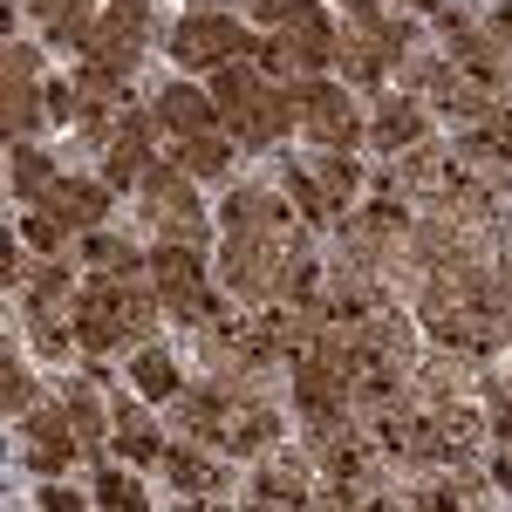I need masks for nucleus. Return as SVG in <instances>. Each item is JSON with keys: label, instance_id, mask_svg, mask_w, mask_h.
Listing matches in <instances>:
<instances>
[{"label": "nucleus", "instance_id": "obj_8", "mask_svg": "<svg viewBox=\"0 0 512 512\" xmlns=\"http://www.w3.org/2000/svg\"><path fill=\"white\" fill-rule=\"evenodd\" d=\"M41 212H55L69 233L76 226H96L103 219V185H76V178H55L48 192H41Z\"/></svg>", "mask_w": 512, "mask_h": 512}, {"label": "nucleus", "instance_id": "obj_6", "mask_svg": "<svg viewBox=\"0 0 512 512\" xmlns=\"http://www.w3.org/2000/svg\"><path fill=\"white\" fill-rule=\"evenodd\" d=\"M294 89H253L246 103L233 110V130L239 137H253V144H274L280 130H294Z\"/></svg>", "mask_w": 512, "mask_h": 512}, {"label": "nucleus", "instance_id": "obj_24", "mask_svg": "<svg viewBox=\"0 0 512 512\" xmlns=\"http://www.w3.org/2000/svg\"><path fill=\"white\" fill-rule=\"evenodd\" d=\"M76 89L89 96V103H110V96L123 89V69H117V62H96V55H89V62L76 69Z\"/></svg>", "mask_w": 512, "mask_h": 512}, {"label": "nucleus", "instance_id": "obj_2", "mask_svg": "<svg viewBox=\"0 0 512 512\" xmlns=\"http://www.w3.org/2000/svg\"><path fill=\"white\" fill-rule=\"evenodd\" d=\"M253 41L239 35L233 14H185L178 21V35H171V55L185 62V69H226V55H246Z\"/></svg>", "mask_w": 512, "mask_h": 512}, {"label": "nucleus", "instance_id": "obj_23", "mask_svg": "<svg viewBox=\"0 0 512 512\" xmlns=\"http://www.w3.org/2000/svg\"><path fill=\"white\" fill-rule=\"evenodd\" d=\"M164 308L178 321H192V328H205L212 321V301H205V287L198 280H178V287H164Z\"/></svg>", "mask_w": 512, "mask_h": 512}, {"label": "nucleus", "instance_id": "obj_18", "mask_svg": "<svg viewBox=\"0 0 512 512\" xmlns=\"http://www.w3.org/2000/svg\"><path fill=\"white\" fill-rule=\"evenodd\" d=\"M117 451H123V458H137V465H151V458H164L158 431H151L144 417H130V410L117 417Z\"/></svg>", "mask_w": 512, "mask_h": 512}, {"label": "nucleus", "instance_id": "obj_7", "mask_svg": "<svg viewBox=\"0 0 512 512\" xmlns=\"http://www.w3.org/2000/svg\"><path fill=\"white\" fill-rule=\"evenodd\" d=\"M28 82H35V48H21V41H14V48H7V130H14V137H21V130H35V123L48 117Z\"/></svg>", "mask_w": 512, "mask_h": 512}, {"label": "nucleus", "instance_id": "obj_10", "mask_svg": "<svg viewBox=\"0 0 512 512\" xmlns=\"http://www.w3.org/2000/svg\"><path fill=\"white\" fill-rule=\"evenodd\" d=\"M158 123H164V130H178V137H205V130H212V103H205L198 89L178 82V89H164V96H158Z\"/></svg>", "mask_w": 512, "mask_h": 512}, {"label": "nucleus", "instance_id": "obj_25", "mask_svg": "<svg viewBox=\"0 0 512 512\" xmlns=\"http://www.w3.org/2000/svg\"><path fill=\"white\" fill-rule=\"evenodd\" d=\"M164 472L178 478V485H192V492H219V472L198 451H164Z\"/></svg>", "mask_w": 512, "mask_h": 512}, {"label": "nucleus", "instance_id": "obj_22", "mask_svg": "<svg viewBox=\"0 0 512 512\" xmlns=\"http://www.w3.org/2000/svg\"><path fill=\"white\" fill-rule=\"evenodd\" d=\"M151 274H158V287H178V280H198V253L185 246V239H171V246H158V253H151Z\"/></svg>", "mask_w": 512, "mask_h": 512}, {"label": "nucleus", "instance_id": "obj_16", "mask_svg": "<svg viewBox=\"0 0 512 512\" xmlns=\"http://www.w3.org/2000/svg\"><path fill=\"white\" fill-rule=\"evenodd\" d=\"M349 7H355V21L369 28V41H383L390 55H403V41H410V21L403 14H390L383 0H349Z\"/></svg>", "mask_w": 512, "mask_h": 512}, {"label": "nucleus", "instance_id": "obj_20", "mask_svg": "<svg viewBox=\"0 0 512 512\" xmlns=\"http://www.w3.org/2000/svg\"><path fill=\"white\" fill-rule=\"evenodd\" d=\"M178 164H185L192 178H219V171L233 164V151H226L219 137H185V151H178Z\"/></svg>", "mask_w": 512, "mask_h": 512}, {"label": "nucleus", "instance_id": "obj_17", "mask_svg": "<svg viewBox=\"0 0 512 512\" xmlns=\"http://www.w3.org/2000/svg\"><path fill=\"white\" fill-rule=\"evenodd\" d=\"M424 137V110L417 103H390L383 117H376V144L383 151H403V144H417Z\"/></svg>", "mask_w": 512, "mask_h": 512}, {"label": "nucleus", "instance_id": "obj_30", "mask_svg": "<svg viewBox=\"0 0 512 512\" xmlns=\"http://www.w3.org/2000/svg\"><path fill=\"white\" fill-rule=\"evenodd\" d=\"M355 178H362V171L349 164V151H328V158H321V192H328V198H349Z\"/></svg>", "mask_w": 512, "mask_h": 512}, {"label": "nucleus", "instance_id": "obj_4", "mask_svg": "<svg viewBox=\"0 0 512 512\" xmlns=\"http://www.w3.org/2000/svg\"><path fill=\"white\" fill-rule=\"evenodd\" d=\"M294 103H301V123L315 130L328 151H349V144H355V110H349L342 89H328V82H301Z\"/></svg>", "mask_w": 512, "mask_h": 512}, {"label": "nucleus", "instance_id": "obj_34", "mask_svg": "<svg viewBox=\"0 0 512 512\" xmlns=\"http://www.w3.org/2000/svg\"><path fill=\"white\" fill-rule=\"evenodd\" d=\"M499 28H506V35H512V0H499Z\"/></svg>", "mask_w": 512, "mask_h": 512}, {"label": "nucleus", "instance_id": "obj_35", "mask_svg": "<svg viewBox=\"0 0 512 512\" xmlns=\"http://www.w3.org/2000/svg\"><path fill=\"white\" fill-rule=\"evenodd\" d=\"M431 7H437V0H431Z\"/></svg>", "mask_w": 512, "mask_h": 512}, {"label": "nucleus", "instance_id": "obj_11", "mask_svg": "<svg viewBox=\"0 0 512 512\" xmlns=\"http://www.w3.org/2000/svg\"><path fill=\"white\" fill-rule=\"evenodd\" d=\"M458 69L499 89V82L512 76V55H506V48H499V41H485V35H472V28H458Z\"/></svg>", "mask_w": 512, "mask_h": 512}, {"label": "nucleus", "instance_id": "obj_32", "mask_svg": "<svg viewBox=\"0 0 512 512\" xmlns=\"http://www.w3.org/2000/svg\"><path fill=\"white\" fill-rule=\"evenodd\" d=\"M69 417H76V437L89 444L96 437V396L82 390V383H69Z\"/></svg>", "mask_w": 512, "mask_h": 512}, {"label": "nucleus", "instance_id": "obj_26", "mask_svg": "<svg viewBox=\"0 0 512 512\" xmlns=\"http://www.w3.org/2000/svg\"><path fill=\"white\" fill-rule=\"evenodd\" d=\"M260 21H274V28H328L315 0H260Z\"/></svg>", "mask_w": 512, "mask_h": 512}, {"label": "nucleus", "instance_id": "obj_5", "mask_svg": "<svg viewBox=\"0 0 512 512\" xmlns=\"http://www.w3.org/2000/svg\"><path fill=\"white\" fill-rule=\"evenodd\" d=\"M267 437H280V417L267 410V403H253V396H233L212 444H219V451H239V458H253V451H267Z\"/></svg>", "mask_w": 512, "mask_h": 512}, {"label": "nucleus", "instance_id": "obj_33", "mask_svg": "<svg viewBox=\"0 0 512 512\" xmlns=\"http://www.w3.org/2000/svg\"><path fill=\"white\" fill-rule=\"evenodd\" d=\"M0 383H7V410H21V403L35 396V383H28V369H21L14 355H7V369H0Z\"/></svg>", "mask_w": 512, "mask_h": 512}, {"label": "nucleus", "instance_id": "obj_27", "mask_svg": "<svg viewBox=\"0 0 512 512\" xmlns=\"http://www.w3.org/2000/svg\"><path fill=\"white\" fill-rule=\"evenodd\" d=\"M89 267H123V274H137V267H144V253H137L130 239L96 233V239H89Z\"/></svg>", "mask_w": 512, "mask_h": 512}, {"label": "nucleus", "instance_id": "obj_15", "mask_svg": "<svg viewBox=\"0 0 512 512\" xmlns=\"http://www.w3.org/2000/svg\"><path fill=\"white\" fill-rule=\"evenodd\" d=\"M335 62L349 69V82H383V69H390V48L383 41H369V35H355L335 48Z\"/></svg>", "mask_w": 512, "mask_h": 512}, {"label": "nucleus", "instance_id": "obj_19", "mask_svg": "<svg viewBox=\"0 0 512 512\" xmlns=\"http://www.w3.org/2000/svg\"><path fill=\"white\" fill-rule=\"evenodd\" d=\"M253 89H260V76H253V69H239V62H226V69H212V103H219L226 117H233V110L246 103V96H253Z\"/></svg>", "mask_w": 512, "mask_h": 512}, {"label": "nucleus", "instance_id": "obj_31", "mask_svg": "<svg viewBox=\"0 0 512 512\" xmlns=\"http://www.w3.org/2000/svg\"><path fill=\"white\" fill-rule=\"evenodd\" d=\"M96 492H103V506H144L137 478H123V472H103V478H96Z\"/></svg>", "mask_w": 512, "mask_h": 512}, {"label": "nucleus", "instance_id": "obj_14", "mask_svg": "<svg viewBox=\"0 0 512 512\" xmlns=\"http://www.w3.org/2000/svg\"><path fill=\"white\" fill-rule=\"evenodd\" d=\"M130 383H137V396L164 403V396H178V369H171V355H164V349H144L137 362H130Z\"/></svg>", "mask_w": 512, "mask_h": 512}, {"label": "nucleus", "instance_id": "obj_12", "mask_svg": "<svg viewBox=\"0 0 512 512\" xmlns=\"http://www.w3.org/2000/svg\"><path fill=\"white\" fill-rule=\"evenodd\" d=\"M151 164H158V158L144 151V117H123L117 144H110V185H137Z\"/></svg>", "mask_w": 512, "mask_h": 512}, {"label": "nucleus", "instance_id": "obj_3", "mask_svg": "<svg viewBox=\"0 0 512 512\" xmlns=\"http://www.w3.org/2000/svg\"><path fill=\"white\" fill-rule=\"evenodd\" d=\"M144 185H151V212H158L164 233L185 239V246H198V239H205V212H198V198H192V185H185V171L151 164V171H144Z\"/></svg>", "mask_w": 512, "mask_h": 512}, {"label": "nucleus", "instance_id": "obj_29", "mask_svg": "<svg viewBox=\"0 0 512 512\" xmlns=\"http://www.w3.org/2000/svg\"><path fill=\"white\" fill-rule=\"evenodd\" d=\"M287 198L301 205V219H328V192H321L308 171H287Z\"/></svg>", "mask_w": 512, "mask_h": 512}, {"label": "nucleus", "instance_id": "obj_21", "mask_svg": "<svg viewBox=\"0 0 512 512\" xmlns=\"http://www.w3.org/2000/svg\"><path fill=\"white\" fill-rule=\"evenodd\" d=\"M55 185V164L41 158V151H28V144H14V192L21 198H41Z\"/></svg>", "mask_w": 512, "mask_h": 512}, {"label": "nucleus", "instance_id": "obj_1", "mask_svg": "<svg viewBox=\"0 0 512 512\" xmlns=\"http://www.w3.org/2000/svg\"><path fill=\"white\" fill-rule=\"evenodd\" d=\"M151 315H158L151 287H130V274H96L89 287H82L69 328H76L82 349H110L117 335H144V328H151Z\"/></svg>", "mask_w": 512, "mask_h": 512}, {"label": "nucleus", "instance_id": "obj_28", "mask_svg": "<svg viewBox=\"0 0 512 512\" xmlns=\"http://www.w3.org/2000/svg\"><path fill=\"white\" fill-rule=\"evenodd\" d=\"M301 485H308V478H301V465H294V458H280V465H267V472H260V499H308Z\"/></svg>", "mask_w": 512, "mask_h": 512}, {"label": "nucleus", "instance_id": "obj_9", "mask_svg": "<svg viewBox=\"0 0 512 512\" xmlns=\"http://www.w3.org/2000/svg\"><path fill=\"white\" fill-rule=\"evenodd\" d=\"M69 424H76L69 410H62V417H35V424H28V465H35V472H55V465H69V458H76L82 437H69Z\"/></svg>", "mask_w": 512, "mask_h": 512}, {"label": "nucleus", "instance_id": "obj_13", "mask_svg": "<svg viewBox=\"0 0 512 512\" xmlns=\"http://www.w3.org/2000/svg\"><path fill=\"white\" fill-rule=\"evenodd\" d=\"M41 21H48V35L62 41V48H82L89 41V0H28Z\"/></svg>", "mask_w": 512, "mask_h": 512}]
</instances>
